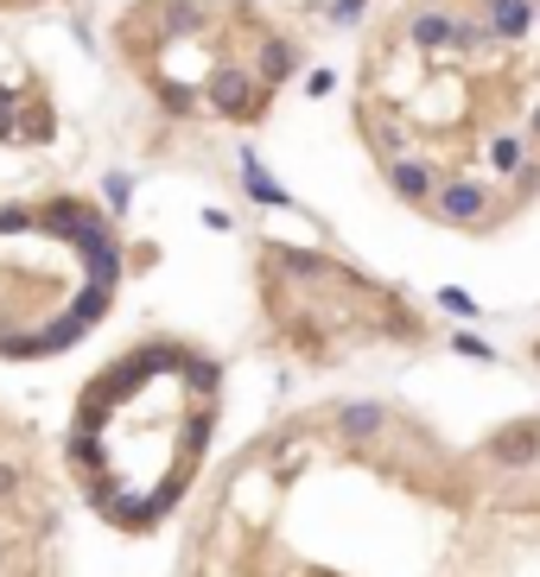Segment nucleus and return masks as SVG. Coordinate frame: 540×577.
I'll return each instance as SVG.
<instances>
[{
  "label": "nucleus",
  "instance_id": "1",
  "mask_svg": "<svg viewBox=\"0 0 540 577\" xmlns=\"http://www.w3.org/2000/svg\"><path fill=\"white\" fill-rule=\"evenodd\" d=\"M433 216H445V223H464V228H489V210H496V197H489L477 178H445V184H433Z\"/></svg>",
  "mask_w": 540,
  "mask_h": 577
},
{
  "label": "nucleus",
  "instance_id": "2",
  "mask_svg": "<svg viewBox=\"0 0 540 577\" xmlns=\"http://www.w3.org/2000/svg\"><path fill=\"white\" fill-rule=\"evenodd\" d=\"M261 101H267V89H261L248 71H216V76H210V108H216V115H230V121H255Z\"/></svg>",
  "mask_w": 540,
  "mask_h": 577
},
{
  "label": "nucleus",
  "instance_id": "3",
  "mask_svg": "<svg viewBox=\"0 0 540 577\" xmlns=\"http://www.w3.org/2000/svg\"><path fill=\"white\" fill-rule=\"evenodd\" d=\"M489 457L502 463V470H534L540 463V419H521V426H502L496 438H489Z\"/></svg>",
  "mask_w": 540,
  "mask_h": 577
},
{
  "label": "nucleus",
  "instance_id": "4",
  "mask_svg": "<svg viewBox=\"0 0 540 577\" xmlns=\"http://www.w3.org/2000/svg\"><path fill=\"white\" fill-rule=\"evenodd\" d=\"M484 25L502 45H521L534 32V0H484Z\"/></svg>",
  "mask_w": 540,
  "mask_h": 577
},
{
  "label": "nucleus",
  "instance_id": "5",
  "mask_svg": "<svg viewBox=\"0 0 540 577\" xmlns=\"http://www.w3.org/2000/svg\"><path fill=\"white\" fill-rule=\"evenodd\" d=\"M388 184H394V197H401V203H426L438 178H433L426 159H388Z\"/></svg>",
  "mask_w": 540,
  "mask_h": 577
},
{
  "label": "nucleus",
  "instance_id": "6",
  "mask_svg": "<svg viewBox=\"0 0 540 577\" xmlns=\"http://www.w3.org/2000/svg\"><path fill=\"white\" fill-rule=\"evenodd\" d=\"M452 20L458 13H445V7H420L407 20V45H420V51H452Z\"/></svg>",
  "mask_w": 540,
  "mask_h": 577
},
{
  "label": "nucleus",
  "instance_id": "7",
  "mask_svg": "<svg viewBox=\"0 0 540 577\" xmlns=\"http://www.w3.org/2000/svg\"><path fill=\"white\" fill-rule=\"evenodd\" d=\"M299 71V45L293 39H261V89H274Z\"/></svg>",
  "mask_w": 540,
  "mask_h": 577
},
{
  "label": "nucleus",
  "instance_id": "8",
  "mask_svg": "<svg viewBox=\"0 0 540 577\" xmlns=\"http://www.w3.org/2000/svg\"><path fill=\"white\" fill-rule=\"evenodd\" d=\"M382 426H388V413H382V406H369V400H357V406H343V413H337V431H343L350 445H369Z\"/></svg>",
  "mask_w": 540,
  "mask_h": 577
},
{
  "label": "nucleus",
  "instance_id": "9",
  "mask_svg": "<svg viewBox=\"0 0 540 577\" xmlns=\"http://www.w3.org/2000/svg\"><path fill=\"white\" fill-rule=\"evenodd\" d=\"M484 159H489V165H496L502 178H515L521 165H528V140H521V133H489Z\"/></svg>",
  "mask_w": 540,
  "mask_h": 577
},
{
  "label": "nucleus",
  "instance_id": "10",
  "mask_svg": "<svg viewBox=\"0 0 540 577\" xmlns=\"http://www.w3.org/2000/svg\"><path fill=\"white\" fill-rule=\"evenodd\" d=\"M242 184H248V197L274 203V210H293V197H286L280 184H274V178H267V165H261L255 152H242Z\"/></svg>",
  "mask_w": 540,
  "mask_h": 577
},
{
  "label": "nucleus",
  "instance_id": "11",
  "mask_svg": "<svg viewBox=\"0 0 540 577\" xmlns=\"http://www.w3.org/2000/svg\"><path fill=\"white\" fill-rule=\"evenodd\" d=\"M496 45V32L484 20H452V51H489Z\"/></svg>",
  "mask_w": 540,
  "mask_h": 577
},
{
  "label": "nucleus",
  "instance_id": "12",
  "mask_svg": "<svg viewBox=\"0 0 540 577\" xmlns=\"http://www.w3.org/2000/svg\"><path fill=\"white\" fill-rule=\"evenodd\" d=\"M528 197H540V159H528V165L509 178V203H528Z\"/></svg>",
  "mask_w": 540,
  "mask_h": 577
},
{
  "label": "nucleus",
  "instance_id": "13",
  "mask_svg": "<svg viewBox=\"0 0 540 577\" xmlns=\"http://www.w3.org/2000/svg\"><path fill=\"white\" fill-rule=\"evenodd\" d=\"M103 197L115 203V216H121V210L134 203V178H128V172H108V178H103Z\"/></svg>",
  "mask_w": 540,
  "mask_h": 577
},
{
  "label": "nucleus",
  "instance_id": "14",
  "mask_svg": "<svg viewBox=\"0 0 540 577\" xmlns=\"http://www.w3.org/2000/svg\"><path fill=\"white\" fill-rule=\"evenodd\" d=\"M369 140H375V152H382V159H401V133H394L388 121H369Z\"/></svg>",
  "mask_w": 540,
  "mask_h": 577
},
{
  "label": "nucleus",
  "instance_id": "15",
  "mask_svg": "<svg viewBox=\"0 0 540 577\" xmlns=\"http://www.w3.org/2000/svg\"><path fill=\"white\" fill-rule=\"evenodd\" d=\"M438 304H445V311H458V318H484V311H477V299H470V292H458V286H445V292H438Z\"/></svg>",
  "mask_w": 540,
  "mask_h": 577
},
{
  "label": "nucleus",
  "instance_id": "16",
  "mask_svg": "<svg viewBox=\"0 0 540 577\" xmlns=\"http://www.w3.org/2000/svg\"><path fill=\"white\" fill-rule=\"evenodd\" d=\"M362 7H369V0H337V7H331V25H357Z\"/></svg>",
  "mask_w": 540,
  "mask_h": 577
},
{
  "label": "nucleus",
  "instance_id": "17",
  "mask_svg": "<svg viewBox=\"0 0 540 577\" xmlns=\"http://www.w3.org/2000/svg\"><path fill=\"white\" fill-rule=\"evenodd\" d=\"M32 223H39V216L20 210V203H7V210H0V228H32Z\"/></svg>",
  "mask_w": 540,
  "mask_h": 577
},
{
  "label": "nucleus",
  "instance_id": "18",
  "mask_svg": "<svg viewBox=\"0 0 540 577\" xmlns=\"http://www.w3.org/2000/svg\"><path fill=\"white\" fill-rule=\"evenodd\" d=\"M306 89H311V96H331V89H337V76H331V71H311Z\"/></svg>",
  "mask_w": 540,
  "mask_h": 577
},
{
  "label": "nucleus",
  "instance_id": "19",
  "mask_svg": "<svg viewBox=\"0 0 540 577\" xmlns=\"http://www.w3.org/2000/svg\"><path fill=\"white\" fill-rule=\"evenodd\" d=\"M13 489H20V470H13V463H0V502H7Z\"/></svg>",
  "mask_w": 540,
  "mask_h": 577
},
{
  "label": "nucleus",
  "instance_id": "20",
  "mask_svg": "<svg viewBox=\"0 0 540 577\" xmlns=\"http://www.w3.org/2000/svg\"><path fill=\"white\" fill-rule=\"evenodd\" d=\"M528 133H534V140H540V96L528 101Z\"/></svg>",
  "mask_w": 540,
  "mask_h": 577
},
{
  "label": "nucleus",
  "instance_id": "21",
  "mask_svg": "<svg viewBox=\"0 0 540 577\" xmlns=\"http://www.w3.org/2000/svg\"><path fill=\"white\" fill-rule=\"evenodd\" d=\"M534 25H540V0H534Z\"/></svg>",
  "mask_w": 540,
  "mask_h": 577
}]
</instances>
